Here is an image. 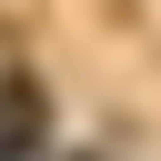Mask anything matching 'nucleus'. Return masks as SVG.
<instances>
[{"label": "nucleus", "mask_w": 161, "mask_h": 161, "mask_svg": "<svg viewBox=\"0 0 161 161\" xmlns=\"http://www.w3.org/2000/svg\"><path fill=\"white\" fill-rule=\"evenodd\" d=\"M40 131H50V91L10 70V80H0V161H30V151H40Z\"/></svg>", "instance_id": "1"}]
</instances>
